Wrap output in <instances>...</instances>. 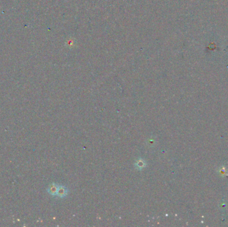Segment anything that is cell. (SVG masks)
<instances>
[{"mask_svg": "<svg viewBox=\"0 0 228 227\" xmlns=\"http://www.w3.org/2000/svg\"><path fill=\"white\" fill-rule=\"evenodd\" d=\"M68 194V189L64 186H59L57 193V196L60 198H64Z\"/></svg>", "mask_w": 228, "mask_h": 227, "instance_id": "1", "label": "cell"}, {"mask_svg": "<svg viewBox=\"0 0 228 227\" xmlns=\"http://www.w3.org/2000/svg\"><path fill=\"white\" fill-rule=\"evenodd\" d=\"M145 166H146V162H145L143 159L140 158L136 160V163H135V167L137 168V169H140V170L143 169V168L145 167Z\"/></svg>", "mask_w": 228, "mask_h": 227, "instance_id": "2", "label": "cell"}, {"mask_svg": "<svg viewBox=\"0 0 228 227\" xmlns=\"http://www.w3.org/2000/svg\"><path fill=\"white\" fill-rule=\"evenodd\" d=\"M58 187L59 186L56 185V184H52V185H50L48 189V192L49 194H50L51 195H53V196L56 195L58 190Z\"/></svg>", "mask_w": 228, "mask_h": 227, "instance_id": "3", "label": "cell"}]
</instances>
